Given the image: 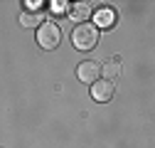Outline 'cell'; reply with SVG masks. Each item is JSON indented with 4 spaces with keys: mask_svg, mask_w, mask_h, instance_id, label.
<instances>
[{
    "mask_svg": "<svg viewBox=\"0 0 155 148\" xmlns=\"http://www.w3.org/2000/svg\"><path fill=\"white\" fill-rule=\"evenodd\" d=\"M71 42L76 49H94L99 45V27L89 25V22L76 25V30L71 32Z\"/></svg>",
    "mask_w": 155,
    "mask_h": 148,
    "instance_id": "obj_1",
    "label": "cell"
},
{
    "mask_svg": "<svg viewBox=\"0 0 155 148\" xmlns=\"http://www.w3.org/2000/svg\"><path fill=\"white\" fill-rule=\"evenodd\" d=\"M59 40H62L59 25H54V22H42L40 25V30H37V45L42 49H54L59 45Z\"/></svg>",
    "mask_w": 155,
    "mask_h": 148,
    "instance_id": "obj_2",
    "label": "cell"
},
{
    "mask_svg": "<svg viewBox=\"0 0 155 148\" xmlns=\"http://www.w3.org/2000/svg\"><path fill=\"white\" fill-rule=\"evenodd\" d=\"M76 77H79L84 84H94V82H99L101 77V64L99 62H81L79 67H76Z\"/></svg>",
    "mask_w": 155,
    "mask_h": 148,
    "instance_id": "obj_3",
    "label": "cell"
},
{
    "mask_svg": "<svg viewBox=\"0 0 155 148\" xmlns=\"http://www.w3.org/2000/svg\"><path fill=\"white\" fill-rule=\"evenodd\" d=\"M113 82H108V79H104V82H94L91 84V96L96 99V101H101V104H106V101H111L113 99Z\"/></svg>",
    "mask_w": 155,
    "mask_h": 148,
    "instance_id": "obj_4",
    "label": "cell"
},
{
    "mask_svg": "<svg viewBox=\"0 0 155 148\" xmlns=\"http://www.w3.org/2000/svg\"><path fill=\"white\" fill-rule=\"evenodd\" d=\"M69 15H71L74 20L81 25V22H86V20H89V15H91V5H89V3H76V5H71V8H69Z\"/></svg>",
    "mask_w": 155,
    "mask_h": 148,
    "instance_id": "obj_5",
    "label": "cell"
},
{
    "mask_svg": "<svg viewBox=\"0 0 155 148\" xmlns=\"http://www.w3.org/2000/svg\"><path fill=\"white\" fill-rule=\"evenodd\" d=\"M116 22V12L111 8H101L96 12V27H113Z\"/></svg>",
    "mask_w": 155,
    "mask_h": 148,
    "instance_id": "obj_6",
    "label": "cell"
},
{
    "mask_svg": "<svg viewBox=\"0 0 155 148\" xmlns=\"http://www.w3.org/2000/svg\"><path fill=\"white\" fill-rule=\"evenodd\" d=\"M20 22H22V27H40L45 20H42V12H40V10H37V12L27 10V12L20 15Z\"/></svg>",
    "mask_w": 155,
    "mask_h": 148,
    "instance_id": "obj_7",
    "label": "cell"
},
{
    "mask_svg": "<svg viewBox=\"0 0 155 148\" xmlns=\"http://www.w3.org/2000/svg\"><path fill=\"white\" fill-rule=\"evenodd\" d=\"M49 10H52L54 15L69 12V3H64V0H52V3H49Z\"/></svg>",
    "mask_w": 155,
    "mask_h": 148,
    "instance_id": "obj_8",
    "label": "cell"
},
{
    "mask_svg": "<svg viewBox=\"0 0 155 148\" xmlns=\"http://www.w3.org/2000/svg\"><path fill=\"white\" fill-rule=\"evenodd\" d=\"M106 72H108V74H116V72H118V67H113V64H108V67H106Z\"/></svg>",
    "mask_w": 155,
    "mask_h": 148,
    "instance_id": "obj_9",
    "label": "cell"
}]
</instances>
